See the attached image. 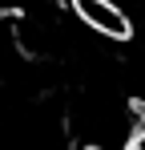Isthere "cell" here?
Segmentation results:
<instances>
[{"mask_svg":"<svg viewBox=\"0 0 145 150\" xmlns=\"http://www.w3.org/2000/svg\"><path fill=\"white\" fill-rule=\"evenodd\" d=\"M72 21L89 28L101 41H129L133 37V21L121 8V0H69Z\"/></svg>","mask_w":145,"mask_h":150,"instance_id":"obj_1","label":"cell"}]
</instances>
